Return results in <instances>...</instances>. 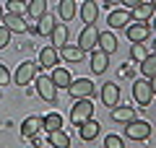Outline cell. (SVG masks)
<instances>
[{"label": "cell", "mask_w": 156, "mask_h": 148, "mask_svg": "<svg viewBox=\"0 0 156 148\" xmlns=\"http://www.w3.org/2000/svg\"><path fill=\"white\" fill-rule=\"evenodd\" d=\"M94 115V104H91V99H76V104L70 109V122L73 125H83L86 120H91Z\"/></svg>", "instance_id": "1"}, {"label": "cell", "mask_w": 156, "mask_h": 148, "mask_svg": "<svg viewBox=\"0 0 156 148\" xmlns=\"http://www.w3.org/2000/svg\"><path fill=\"white\" fill-rule=\"evenodd\" d=\"M125 135H128L130 140H146V138L151 135V125L146 120H130L128 127H125Z\"/></svg>", "instance_id": "2"}, {"label": "cell", "mask_w": 156, "mask_h": 148, "mask_svg": "<svg viewBox=\"0 0 156 148\" xmlns=\"http://www.w3.org/2000/svg\"><path fill=\"white\" fill-rule=\"evenodd\" d=\"M68 93H70L73 99H91V93H94V83H91L89 78H78V81H70V86H68Z\"/></svg>", "instance_id": "3"}, {"label": "cell", "mask_w": 156, "mask_h": 148, "mask_svg": "<svg viewBox=\"0 0 156 148\" xmlns=\"http://www.w3.org/2000/svg\"><path fill=\"white\" fill-rule=\"evenodd\" d=\"M96 42H99V31H96V26H94V23H86V29L81 31V37H78V47L86 52V49H94Z\"/></svg>", "instance_id": "4"}, {"label": "cell", "mask_w": 156, "mask_h": 148, "mask_svg": "<svg viewBox=\"0 0 156 148\" xmlns=\"http://www.w3.org/2000/svg\"><path fill=\"white\" fill-rule=\"evenodd\" d=\"M37 91H39V96L44 99V101H55V99H57V86L52 83L50 76L37 78Z\"/></svg>", "instance_id": "5"}, {"label": "cell", "mask_w": 156, "mask_h": 148, "mask_svg": "<svg viewBox=\"0 0 156 148\" xmlns=\"http://www.w3.org/2000/svg\"><path fill=\"white\" fill-rule=\"evenodd\" d=\"M133 96H135V101H138L140 107H148L151 104V86H148V81L146 78H140V81H135L133 83Z\"/></svg>", "instance_id": "6"}, {"label": "cell", "mask_w": 156, "mask_h": 148, "mask_svg": "<svg viewBox=\"0 0 156 148\" xmlns=\"http://www.w3.org/2000/svg\"><path fill=\"white\" fill-rule=\"evenodd\" d=\"M37 68H39V65H37V62H31V60L21 62L18 70H16V83H18V86H26V83L37 76Z\"/></svg>", "instance_id": "7"}, {"label": "cell", "mask_w": 156, "mask_h": 148, "mask_svg": "<svg viewBox=\"0 0 156 148\" xmlns=\"http://www.w3.org/2000/svg\"><path fill=\"white\" fill-rule=\"evenodd\" d=\"M3 26L8 31L26 34V21H23V16H16V13H3Z\"/></svg>", "instance_id": "8"}, {"label": "cell", "mask_w": 156, "mask_h": 148, "mask_svg": "<svg viewBox=\"0 0 156 148\" xmlns=\"http://www.w3.org/2000/svg\"><path fill=\"white\" fill-rule=\"evenodd\" d=\"M125 34H128V39L130 42H143L146 37H148V26L146 23H140V21H133L130 26H125Z\"/></svg>", "instance_id": "9"}, {"label": "cell", "mask_w": 156, "mask_h": 148, "mask_svg": "<svg viewBox=\"0 0 156 148\" xmlns=\"http://www.w3.org/2000/svg\"><path fill=\"white\" fill-rule=\"evenodd\" d=\"M42 127H44V117H29V120H23V125H21V135L23 138H34Z\"/></svg>", "instance_id": "10"}, {"label": "cell", "mask_w": 156, "mask_h": 148, "mask_svg": "<svg viewBox=\"0 0 156 148\" xmlns=\"http://www.w3.org/2000/svg\"><path fill=\"white\" fill-rule=\"evenodd\" d=\"M47 138H50V146L52 148H70V138H68V132L62 130V127H57V130H47Z\"/></svg>", "instance_id": "11"}, {"label": "cell", "mask_w": 156, "mask_h": 148, "mask_svg": "<svg viewBox=\"0 0 156 148\" xmlns=\"http://www.w3.org/2000/svg\"><path fill=\"white\" fill-rule=\"evenodd\" d=\"M107 23H109L112 29H125V26L130 23V11H128V8L112 11V13H109V21H107Z\"/></svg>", "instance_id": "12"}, {"label": "cell", "mask_w": 156, "mask_h": 148, "mask_svg": "<svg viewBox=\"0 0 156 148\" xmlns=\"http://www.w3.org/2000/svg\"><path fill=\"white\" fill-rule=\"evenodd\" d=\"M101 101L107 107H117V101H120V88L115 83H104L101 86Z\"/></svg>", "instance_id": "13"}, {"label": "cell", "mask_w": 156, "mask_h": 148, "mask_svg": "<svg viewBox=\"0 0 156 148\" xmlns=\"http://www.w3.org/2000/svg\"><path fill=\"white\" fill-rule=\"evenodd\" d=\"M107 62H109V55H107L104 49H94V55H91V70L96 76H101L107 70Z\"/></svg>", "instance_id": "14"}, {"label": "cell", "mask_w": 156, "mask_h": 148, "mask_svg": "<svg viewBox=\"0 0 156 148\" xmlns=\"http://www.w3.org/2000/svg\"><path fill=\"white\" fill-rule=\"evenodd\" d=\"M52 83H55V86L57 88H68V86H70V81H73V78H70V73H68V68H52Z\"/></svg>", "instance_id": "15"}, {"label": "cell", "mask_w": 156, "mask_h": 148, "mask_svg": "<svg viewBox=\"0 0 156 148\" xmlns=\"http://www.w3.org/2000/svg\"><path fill=\"white\" fill-rule=\"evenodd\" d=\"M60 49H62V60H68V62H81L83 60V49L78 47V44H65Z\"/></svg>", "instance_id": "16"}, {"label": "cell", "mask_w": 156, "mask_h": 148, "mask_svg": "<svg viewBox=\"0 0 156 148\" xmlns=\"http://www.w3.org/2000/svg\"><path fill=\"white\" fill-rule=\"evenodd\" d=\"M39 65L42 68H55L57 65V49L55 47H44L39 52Z\"/></svg>", "instance_id": "17"}, {"label": "cell", "mask_w": 156, "mask_h": 148, "mask_svg": "<svg viewBox=\"0 0 156 148\" xmlns=\"http://www.w3.org/2000/svg\"><path fill=\"white\" fill-rule=\"evenodd\" d=\"M50 37H52V47H65V44H68V29L65 26H62V23H55V29H52V34H50Z\"/></svg>", "instance_id": "18"}, {"label": "cell", "mask_w": 156, "mask_h": 148, "mask_svg": "<svg viewBox=\"0 0 156 148\" xmlns=\"http://www.w3.org/2000/svg\"><path fill=\"white\" fill-rule=\"evenodd\" d=\"M96 44L104 49L107 55H112V52L117 49V37H115V34H109V31H101V34H99V42H96Z\"/></svg>", "instance_id": "19"}, {"label": "cell", "mask_w": 156, "mask_h": 148, "mask_svg": "<svg viewBox=\"0 0 156 148\" xmlns=\"http://www.w3.org/2000/svg\"><path fill=\"white\" fill-rule=\"evenodd\" d=\"M26 13L31 18H42L47 13V0H29L26 3Z\"/></svg>", "instance_id": "20"}, {"label": "cell", "mask_w": 156, "mask_h": 148, "mask_svg": "<svg viewBox=\"0 0 156 148\" xmlns=\"http://www.w3.org/2000/svg\"><path fill=\"white\" fill-rule=\"evenodd\" d=\"M81 16H83V21H86V23H94V21H96V16H99V8H96L94 0H83Z\"/></svg>", "instance_id": "21"}, {"label": "cell", "mask_w": 156, "mask_h": 148, "mask_svg": "<svg viewBox=\"0 0 156 148\" xmlns=\"http://www.w3.org/2000/svg\"><path fill=\"white\" fill-rule=\"evenodd\" d=\"M112 120L115 122H130V120H135V109L133 107H117V109H112Z\"/></svg>", "instance_id": "22"}, {"label": "cell", "mask_w": 156, "mask_h": 148, "mask_svg": "<svg viewBox=\"0 0 156 148\" xmlns=\"http://www.w3.org/2000/svg\"><path fill=\"white\" fill-rule=\"evenodd\" d=\"M78 127H81V138L83 140H94L99 135V122H94V120H86L83 125H78Z\"/></svg>", "instance_id": "23"}, {"label": "cell", "mask_w": 156, "mask_h": 148, "mask_svg": "<svg viewBox=\"0 0 156 148\" xmlns=\"http://www.w3.org/2000/svg\"><path fill=\"white\" fill-rule=\"evenodd\" d=\"M140 70H143L146 78H154V76H156V52L146 55V60L140 62Z\"/></svg>", "instance_id": "24"}, {"label": "cell", "mask_w": 156, "mask_h": 148, "mask_svg": "<svg viewBox=\"0 0 156 148\" xmlns=\"http://www.w3.org/2000/svg\"><path fill=\"white\" fill-rule=\"evenodd\" d=\"M151 13H154L151 3H140V5H135V8H133V16H135V21H140V23H143L146 18H151Z\"/></svg>", "instance_id": "25"}, {"label": "cell", "mask_w": 156, "mask_h": 148, "mask_svg": "<svg viewBox=\"0 0 156 148\" xmlns=\"http://www.w3.org/2000/svg\"><path fill=\"white\" fill-rule=\"evenodd\" d=\"M60 16L62 21H70L76 16V0H60Z\"/></svg>", "instance_id": "26"}, {"label": "cell", "mask_w": 156, "mask_h": 148, "mask_svg": "<svg viewBox=\"0 0 156 148\" xmlns=\"http://www.w3.org/2000/svg\"><path fill=\"white\" fill-rule=\"evenodd\" d=\"M52 29H55V23H52V16H50V13H44V16L39 18L37 31H39V34H44V37H50V34H52Z\"/></svg>", "instance_id": "27"}, {"label": "cell", "mask_w": 156, "mask_h": 148, "mask_svg": "<svg viewBox=\"0 0 156 148\" xmlns=\"http://www.w3.org/2000/svg\"><path fill=\"white\" fill-rule=\"evenodd\" d=\"M8 13L23 16V13H26V3H23V0H8Z\"/></svg>", "instance_id": "28"}, {"label": "cell", "mask_w": 156, "mask_h": 148, "mask_svg": "<svg viewBox=\"0 0 156 148\" xmlns=\"http://www.w3.org/2000/svg\"><path fill=\"white\" fill-rule=\"evenodd\" d=\"M44 127H47V130H57V127H62V117L60 115H47L44 117Z\"/></svg>", "instance_id": "29"}, {"label": "cell", "mask_w": 156, "mask_h": 148, "mask_svg": "<svg viewBox=\"0 0 156 148\" xmlns=\"http://www.w3.org/2000/svg\"><path fill=\"white\" fill-rule=\"evenodd\" d=\"M130 55H133V60H138V62H143L146 60V55H148V52H146V47L140 42H135L133 44V49H130Z\"/></svg>", "instance_id": "30"}, {"label": "cell", "mask_w": 156, "mask_h": 148, "mask_svg": "<svg viewBox=\"0 0 156 148\" xmlns=\"http://www.w3.org/2000/svg\"><path fill=\"white\" fill-rule=\"evenodd\" d=\"M104 148H125L122 146V138H120V135H107L104 138Z\"/></svg>", "instance_id": "31"}, {"label": "cell", "mask_w": 156, "mask_h": 148, "mask_svg": "<svg viewBox=\"0 0 156 148\" xmlns=\"http://www.w3.org/2000/svg\"><path fill=\"white\" fill-rule=\"evenodd\" d=\"M8 42H11V31H8V29L0 23V49H5V47H8Z\"/></svg>", "instance_id": "32"}, {"label": "cell", "mask_w": 156, "mask_h": 148, "mask_svg": "<svg viewBox=\"0 0 156 148\" xmlns=\"http://www.w3.org/2000/svg\"><path fill=\"white\" fill-rule=\"evenodd\" d=\"M8 81H11V73H8V68L0 62V86H8Z\"/></svg>", "instance_id": "33"}, {"label": "cell", "mask_w": 156, "mask_h": 148, "mask_svg": "<svg viewBox=\"0 0 156 148\" xmlns=\"http://www.w3.org/2000/svg\"><path fill=\"white\" fill-rule=\"evenodd\" d=\"M120 3H122V5L128 8V11H133V8H135V5H140L143 0H120Z\"/></svg>", "instance_id": "34"}, {"label": "cell", "mask_w": 156, "mask_h": 148, "mask_svg": "<svg viewBox=\"0 0 156 148\" xmlns=\"http://www.w3.org/2000/svg\"><path fill=\"white\" fill-rule=\"evenodd\" d=\"M148 86H151V93L156 96V76H154V78H148Z\"/></svg>", "instance_id": "35"}, {"label": "cell", "mask_w": 156, "mask_h": 148, "mask_svg": "<svg viewBox=\"0 0 156 148\" xmlns=\"http://www.w3.org/2000/svg\"><path fill=\"white\" fill-rule=\"evenodd\" d=\"M151 8H154V13H156V0H151Z\"/></svg>", "instance_id": "36"}, {"label": "cell", "mask_w": 156, "mask_h": 148, "mask_svg": "<svg viewBox=\"0 0 156 148\" xmlns=\"http://www.w3.org/2000/svg\"><path fill=\"white\" fill-rule=\"evenodd\" d=\"M104 3H107V5H109V3H120V0H104Z\"/></svg>", "instance_id": "37"}, {"label": "cell", "mask_w": 156, "mask_h": 148, "mask_svg": "<svg viewBox=\"0 0 156 148\" xmlns=\"http://www.w3.org/2000/svg\"><path fill=\"white\" fill-rule=\"evenodd\" d=\"M0 21H3V8H0Z\"/></svg>", "instance_id": "38"}, {"label": "cell", "mask_w": 156, "mask_h": 148, "mask_svg": "<svg viewBox=\"0 0 156 148\" xmlns=\"http://www.w3.org/2000/svg\"><path fill=\"white\" fill-rule=\"evenodd\" d=\"M154 52H156V42H154Z\"/></svg>", "instance_id": "39"}, {"label": "cell", "mask_w": 156, "mask_h": 148, "mask_svg": "<svg viewBox=\"0 0 156 148\" xmlns=\"http://www.w3.org/2000/svg\"><path fill=\"white\" fill-rule=\"evenodd\" d=\"M154 26H156V23H154Z\"/></svg>", "instance_id": "40"}]
</instances>
